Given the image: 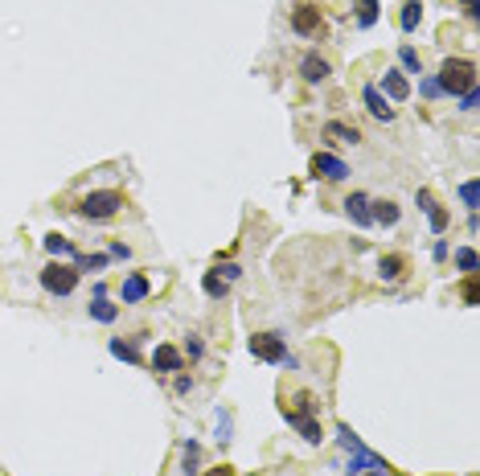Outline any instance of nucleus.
<instances>
[{
    "instance_id": "obj_1",
    "label": "nucleus",
    "mask_w": 480,
    "mask_h": 476,
    "mask_svg": "<svg viewBox=\"0 0 480 476\" xmlns=\"http://www.w3.org/2000/svg\"><path fill=\"white\" fill-rule=\"evenodd\" d=\"M439 91L444 95H468V91H476V62L447 58L444 70H439Z\"/></svg>"
},
{
    "instance_id": "obj_2",
    "label": "nucleus",
    "mask_w": 480,
    "mask_h": 476,
    "mask_svg": "<svg viewBox=\"0 0 480 476\" xmlns=\"http://www.w3.org/2000/svg\"><path fill=\"white\" fill-rule=\"evenodd\" d=\"M119 210H123V193H116V189H95V193H86L83 201H78V213L91 218V222L116 218Z\"/></svg>"
},
{
    "instance_id": "obj_3",
    "label": "nucleus",
    "mask_w": 480,
    "mask_h": 476,
    "mask_svg": "<svg viewBox=\"0 0 480 476\" xmlns=\"http://www.w3.org/2000/svg\"><path fill=\"white\" fill-rule=\"evenodd\" d=\"M41 288L50 295H70L78 288V267L74 263H50V267H41Z\"/></svg>"
},
{
    "instance_id": "obj_4",
    "label": "nucleus",
    "mask_w": 480,
    "mask_h": 476,
    "mask_svg": "<svg viewBox=\"0 0 480 476\" xmlns=\"http://www.w3.org/2000/svg\"><path fill=\"white\" fill-rule=\"evenodd\" d=\"M250 353L259 361H283L287 358V345H283L280 333H255L250 337Z\"/></svg>"
},
{
    "instance_id": "obj_5",
    "label": "nucleus",
    "mask_w": 480,
    "mask_h": 476,
    "mask_svg": "<svg viewBox=\"0 0 480 476\" xmlns=\"http://www.w3.org/2000/svg\"><path fill=\"white\" fill-rule=\"evenodd\" d=\"M292 29H296L300 37H320V33H325L320 9H316V4H300L296 13H292Z\"/></svg>"
},
{
    "instance_id": "obj_6",
    "label": "nucleus",
    "mask_w": 480,
    "mask_h": 476,
    "mask_svg": "<svg viewBox=\"0 0 480 476\" xmlns=\"http://www.w3.org/2000/svg\"><path fill=\"white\" fill-rule=\"evenodd\" d=\"M312 177H325V181H345L349 177V164L341 156H329V152H316L312 156Z\"/></svg>"
},
{
    "instance_id": "obj_7",
    "label": "nucleus",
    "mask_w": 480,
    "mask_h": 476,
    "mask_svg": "<svg viewBox=\"0 0 480 476\" xmlns=\"http://www.w3.org/2000/svg\"><path fill=\"white\" fill-rule=\"evenodd\" d=\"M152 370H160V374L181 370V349H177V345H156V353H152Z\"/></svg>"
},
{
    "instance_id": "obj_8",
    "label": "nucleus",
    "mask_w": 480,
    "mask_h": 476,
    "mask_svg": "<svg viewBox=\"0 0 480 476\" xmlns=\"http://www.w3.org/2000/svg\"><path fill=\"white\" fill-rule=\"evenodd\" d=\"M362 95H365V107H369V115H374V119H382V123H390V119H394V107L382 98L378 86H365Z\"/></svg>"
},
{
    "instance_id": "obj_9",
    "label": "nucleus",
    "mask_w": 480,
    "mask_h": 476,
    "mask_svg": "<svg viewBox=\"0 0 480 476\" xmlns=\"http://www.w3.org/2000/svg\"><path fill=\"white\" fill-rule=\"evenodd\" d=\"M300 74H304V82H325L332 70H329V62H325L320 54H304V62H300Z\"/></svg>"
},
{
    "instance_id": "obj_10",
    "label": "nucleus",
    "mask_w": 480,
    "mask_h": 476,
    "mask_svg": "<svg viewBox=\"0 0 480 476\" xmlns=\"http://www.w3.org/2000/svg\"><path fill=\"white\" fill-rule=\"evenodd\" d=\"M419 206H423V213H427L431 230H435V234H444V230H447V213L435 206V197H431L427 189H419Z\"/></svg>"
},
{
    "instance_id": "obj_11",
    "label": "nucleus",
    "mask_w": 480,
    "mask_h": 476,
    "mask_svg": "<svg viewBox=\"0 0 480 476\" xmlns=\"http://www.w3.org/2000/svg\"><path fill=\"white\" fill-rule=\"evenodd\" d=\"M369 218H374V222H382V226H398L402 210H398L390 197H382V201H369Z\"/></svg>"
},
{
    "instance_id": "obj_12",
    "label": "nucleus",
    "mask_w": 480,
    "mask_h": 476,
    "mask_svg": "<svg viewBox=\"0 0 480 476\" xmlns=\"http://www.w3.org/2000/svg\"><path fill=\"white\" fill-rule=\"evenodd\" d=\"M148 275H140V271H132V275L123 279V304H140L144 295H148Z\"/></svg>"
},
{
    "instance_id": "obj_13",
    "label": "nucleus",
    "mask_w": 480,
    "mask_h": 476,
    "mask_svg": "<svg viewBox=\"0 0 480 476\" xmlns=\"http://www.w3.org/2000/svg\"><path fill=\"white\" fill-rule=\"evenodd\" d=\"M345 213L357 222V226H369V222H374V218H369V197L365 193H349L345 197Z\"/></svg>"
},
{
    "instance_id": "obj_14",
    "label": "nucleus",
    "mask_w": 480,
    "mask_h": 476,
    "mask_svg": "<svg viewBox=\"0 0 480 476\" xmlns=\"http://www.w3.org/2000/svg\"><path fill=\"white\" fill-rule=\"evenodd\" d=\"M382 86H386V95L394 98V103H402V98H411V82L402 79V70H386V79H382Z\"/></svg>"
},
{
    "instance_id": "obj_15",
    "label": "nucleus",
    "mask_w": 480,
    "mask_h": 476,
    "mask_svg": "<svg viewBox=\"0 0 480 476\" xmlns=\"http://www.w3.org/2000/svg\"><path fill=\"white\" fill-rule=\"evenodd\" d=\"M312 410H316V398H312L308 390H300L296 398H292V407L283 402V419L292 423V419H304V415H312Z\"/></svg>"
},
{
    "instance_id": "obj_16",
    "label": "nucleus",
    "mask_w": 480,
    "mask_h": 476,
    "mask_svg": "<svg viewBox=\"0 0 480 476\" xmlns=\"http://www.w3.org/2000/svg\"><path fill=\"white\" fill-rule=\"evenodd\" d=\"M86 312H91V320H99V325H111L119 316L116 304H107V295H95V304H86Z\"/></svg>"
},
{
    "instance_id": "obj_17",
    "label": "nucleus",
    "mask_w": 480,
    "mask_h": 476,
    "mask_svg": "<svg viewBox=\"0 0 480 476\" xmlns=\"http://www.w3.org/2000/svg\"><path fill=\"white\" fill-rule=\"evenodd\" d=\"M378 271H382V279H398L407 271V259H402V255H382Z\"/></svg>"
},
{
    "instance_id": "obj_18",
    "label": "nucleus",
    "mask_w": 480,
    "mask_h": 476,
    "mask_svg": "<svg viewBox=\"0 0 480 476\" xmlns=\"http://www.w3.org/2000/svg\"><path fill=\"white\" fill-rule=\"evenodd\" d=\"M325 136L341 140V144H357V140H362V131H357V128H349V123H329V128H325Z\"/></svg>"
},
{
    "instance_id": "obj_19",
    "label": "nucleus",
    "mask_w": 480,
    "mask_h": 476,
    "mask_svg": "<svg viewBox=\"0 0 480 476\" xmlns=\"http://www.w3.org/2000/svg\"><path fill=\"white\" fill-rule=\"evenodd\" d=\"M46 250H50V255H78V250H74V243H70L66 234H58V230H53V234H46Z\"/></svg>"
},
{
    "instance_id": "obj_20",
    "label": "nucleus",
    "mask_w": 480,
    "mask_h": 476,
    "mask_svg": "<svg viewBox=\"0 0 480 476\" xmlns=\"http://www.w3.org/2000/svg\"><path fill=\"white\" fill-rule=\"evenodd\" d=\"M419 16H423V4H419V0H407V4H402V16H398V25L411 33L414 25H419Z\"/></svg>"
},
{
    "instance_id": "obj_21",
    "label": "nucleus",
    "mask_w": 480,
    "mask_h": 476,
    "mask_svg": "<svg viewBox=\"0 0 480 476\" xmlns=\"http://www.w3.org/2000/svg\"><path fill=\"white\" fill-rule=\"evenodd\" d=\"M378 0H357V25H362V29H369V25H374V21H378Z\"/></svg>"
},
{
    "instance_id": "obj_22",
    "label": "nucleus",
    "mask_w": 480,
    "mask_h": 476,
    "mask_svg": "<svg viewBox=\"0 0 480 476\" xmlns=\"http://www.w3.org/2000/svg\"><path fill=\"white\" fill-rule=\"evenodd\" d=\"M292 427H300V435L308 443H320V423H316L312 415H304V419H292Z\"/></svg>"
},
{
    "instance_id": "obj_23",
    "label": "nucleus",
    "mask_w": 480,
    "mask_h": 476,
    "mask_svg": "<svg viewBox=\"0 0 480 476\" xmlns=\"http://www.w3.org/2000/svg\"><path fill=\"white\" fill-rule=\"evenodd\" d=\"M201 288H205V295H214V300H222V295H226V279L218 275V271H210V275L201 279Z\"/></svg>"
},
{
    "instance_id": "obj_24",
    "label": "nucleus",
    "mask_w": 480,
    "mask_h": 476,
    "mask_svg": "<svg viewBox=\"0 0 480 476\" xmlns=\"http://www.w3.org/2000/svg\"><path fill=\"white\" fill-rule=\"evenodd\" d=\"M456 267L468 271V275H476V250H472V246H460V250H456Z\"/></svg>"
},
{
    "instance_id": "obj_25",
    "label": "nucleus",
    "mask_w": 480,
    "mask_h": 476,
    "mask_svg": "<svg viewBox=\"0 0 480 476\" xmlns=\"http://www.w3.org/2000/svg\"><path fill=\"white\" fill-rule=\"evenodd\" d=\"M74 267L78 271H99V267H107V255H74Z\"/></svg>"
},
{
    "instance_id": "obj_26",
    "label": "nucleus",
    "mask_w": 480,
    "mask_h": 476,
    "mask_svg": "<svg viewBox=\"0 0 480 476\" xmlns=\"http://www.w3.org/2000/svg\"><path fill=\"white\" fill-rule=\"evenodd\" d=\"M460 300L464 304H480V283H476V275H468L460 283Z\"/></svg>"
},
{
    "instance_id": "obj_27",
    "label": "nucleus",
    "mask_w": 480,
    "mask_h": 476,
    "mask_svg": "<svg viewBox=\"0 0 480 476\" xmlns=\"http://www.w3.org/2000/svg\"><path fill=\"white\" fill-rule=\"evenodd\" d=\"M111 353L123 361H140V349H136V341H111Z\"/></svg>"
},
{
    "instance_id": "obj_28",
    "label": "nucleus",
    "mask_w": 480,
    "mask_h": 476,
    "mask_svg": "<svg viewBox=\"0 0 480 476\" xmlns=\"http://www.w3.org/2000/svg\"><path fill=\"white\" fill-rule=\"evenodd\" d=\"M460 197H464V206H468V210H476V206H480V185H476V181H464Z\"/></svg>"
},
{
    "instance_id": "obj_29",
    "label": "nucleus",
    "mask_w": 480,
    "mask_h": 476,
    "mask_svg": "<svg viewBox=\"0 0 480 476\" xmlns=\"http://www.w3.org/2000/svg\"><path fill=\"white\" fill-rule=\"evenodd\" d=\"M398 58H402V66H407L411 74H419V70H423V66H419V54H414L411 46H402V49H398Z\"/></svg>"
},
{
    "instance_id": "obj_30",
    "label": "nucleus",
    "mask_w": 480,
    "mask_h": 476,
    "mask_svg": "<svg viewBox=\"0 0 480 476\" xmlns=\"http://www.w3.org/2000/svg\"><path fill=\"white\" fill-rule=\"evenodd\" d=\"M198 443H185V472H198Z\"/></svg>"
},
{
    "instance_id": "obj_31",
    "label": "nucleus",
    "mask_w": 480,
    "mask_h": 476,
    "mask_svg": "<svg viewBox=\"0 0 480 476\" xmlns=\"http://www.w3.org/2000/svg\"><path fill=\"white\" fill-rule=\"evenodd\" d=\"M341 443H345V447H353V452H362V440H357L349 427H341Z\"/></svg>"
},
{
    "instance_id": "obj_32",
    "label": "nucleus",
    "mask_w": 480,
    "mask_h": 476,
    "mask_svg": "<svg viewBox=\"0 0 480 476\" xmlns=\"http://www.w3.org/2000/svg\"><path fill=\"white\" fill-rule=\"evenodd\" d=\"M423 95H427V98L444 95V91H439V79H427V82H423Z\"/></svg>"
},
{
    "instance_id": "obj_33",
    "label": "nucleus",
    "mask_w": 480,
    "mask_h": 476,
    "mask_svg": "<svg viewBox=\"0 0 480 476\" xmlns=\"http://www.w3.org/2000/svg\"><path fill=\"white\" fill-rule=\"evenodd\" d=\"M201 476H234L230 464H218V468H210V472H201Z\"/></svg>"
},
{
    "instance_id": "obj_34",
    "label": "nucleus",
    "mask_w": 480,
    "mask_h": 476,
    "mask_svg": "<svg viewBox=\"0 0 480 476\" xmlns=\"http://www.w3.org/2000/svg\"><path fill=\"white\" fill-rule=\"evenodd\" d=\"M222 275H226V279H238V275H242V267H238V263H226V267H222Z\"/></svg>"
},
{
    "instance_id": "obj_35",
    "label": "nucleus",
    "mask_w": 480,
    "mask_h": 476,
    "mask_svg": "<svg viewBox=\"0 0 480 476\" xmlns=\"http://www.w3.org/2000/svg\"><path fill=\"white\" fill-rule=\"evenodd\" d=\"M460 111H476V91H468V95H464V107Z\"/></svg>"
},
{
    "instance_id": "obj_36",
    "label": "nucleus",
    "mask_w": 480,
    "mask_h": 476,
    "mask_svg": "<svg viewBox=\"0 0 480 476\" xmlns=\"http://www.w3.org/2000/svg\"><path fill=\"white\" fill-rule=\"evenodd\" d=\"M111 255H116V259H128L132 250H128V246H123V243H111Z\"/></svg>"
},
{
    "instance_id": "obj_37",
    "label": "nucleus",
    "mask_w": 480,
    "mask_h": 476,
    "mask_svg": "<svg viewBox=\"0 0 480 476\" xmlns=\"http://www.w3.org/2000/svg\"><path fill=\"white\" fill-rule=\"evenodd\" d=\"M193 390V378H177V394H189Z\"/></svg>"
},
{
    "instance_id": "obj_38",
    "label": "nucleus",
    "mask_w": 480,
    "mask_h": 476,
    "mask_svg": "<svg viewBox=\"0 0 480 476\" xmlns=\"http://www.w3.org/2000/svg\"><path fill=\"white\" fill-rule=\"evenodd\" d=\"M460 4H464V13H468V16H476V13H480V9H476V0H460Z\"/></svg>"
},
{
    "instance_id": "obj_39",
    "label": "nucleus",
    "mask_w": 480,
    "mask_h": 476,
    "mask_svg": "<svg viewBox=\"0 0 480 476\" xmlns=\"http://www.w3.org/2000/svg\"><path fill=\"white\" fill-rule=\"evenodd\" d=\"M369 476H382V468H374V472H369Z\"/></svg>"
}]
</instances>
